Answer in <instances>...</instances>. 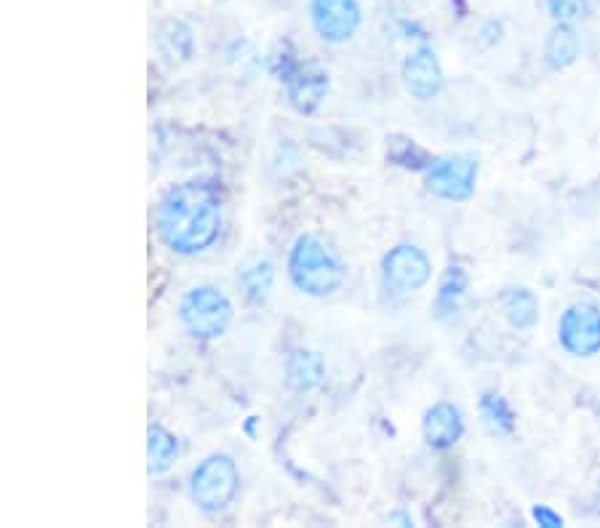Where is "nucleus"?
<instances>
[{
    "instance_id": "obj_1",
    "label": "nucleus",
    "mask_w": 600,
    "mask_h": 528,
    "mask_svg": "<svg viewBox=\"0 0 600 528\" xmlns=\"http://www.w3.org/2000/svg\"><path fill=\"white\" fill-rule=\"evenodd\" d=\"M222 222V192L206 179L173 184L155 211L158 241L177 256H198L209 251L219 241Z\"/></svg>"
},
{
    "instance_id": "obj_2",
    "label": "nucleus",
    "mask_w": 600,
    "mask_h": 528,
    "mask_svg": "<svg viewBox=\"0 0 600 528\" xmlns=\"http://www.w3.org/2000/svg\"><path fill=\"white\" fill-rule=\"evenodd\" d=\"M286 273L296 292L313 296V299H326V296L337 294L347 278L345 262L339 260L337 251L313 233L299 235L292 243Z\"/></svg>"
},
{
    "instance_id": "obj_3",
    "label": "nucleus",
    "mask_w": 600,
    "mask_h": 528,
    "mask_svg": "<svg viewBox=\"0 0 600 528\" xmlns=\"http://www.w3.org/2000/svg\"><path fill=\"white\" fill-rule=\"evenodd\" d=\"M235 320V305L228 294L211 283L187 288L182 302H179V324L187 331V337L196 342H214L230 331Z\"/></svg>"
},
{
    "instance_id": "obj_4",
    "label": "nucleus",
    "mask_w": 600,
    "mask_h": 528,
    "mask_svg": "<svg viewBox=\"0 0 600 528\" xmlns=\"http://www.w3.org/2000/svg\"><path fill=\"white\" fill-rule=\"evenodd\" d=\"M241 473L230 454H209L190 475V499L200 513L217 515L235 501Z\"/></svg>"
},
{
    "instance_id": "obj_5",
    "label": "nucleus",
    "mask_w": 600,
    "mask_h": 528,
    "mask_svg": "<svg viewBox=\"0 0 600 528\" xmlns=\"http://www.w3.org/2000/svg\"><path fill=\"white\" fill-rule=\"evenodd\" d=\"M477 177H481V163L475 156H441L432 158V163L424 169V190L432 198L446 203H467L477 190Z\"/></svg>"
},
{
    "instance_id": "obj_6",
    "label": "nucleus",
    "mask_w": 600,
    "mask_h": 528,
    "mask_svg": "<svg viewBox=\"0 0 600 528\" xmlns=\"http://www.w3.org/2000/svg\"><path fill=\"white\" fill-rule=\"evenodd\" d=\"M558 345L569 358L592 360L600 356V305L592 299H577L560 313Z\"/></svg>"
},
{
    "instance_id": "obj_7",
    "label": "nucleus",
    "mask_w": 600,
    "mask_h": 528,
    "mask_svg": "<svg viewBox=\"0 0 600 528\" xmlns=\"http://www.w3.org/2000/svg\"><path fill=\"white\" fill-rule=\"evenodd\" d=\"M382 278L392 292L417 294L432 278V262L428 251L417 243H398L382 256Z\"/></svg>"
},
{
    "instance_id": "obj_8",
    "label": "nucleus",
    "mask_w": 600,
    "mask_h": 528,
    "mask_svg": "<svg viewBox=\"0 0 600 528\" xmlns=\"http://www.w3.org/2000/svg\"><path fill=\"white\" fill-rule=\"evenodd\" d=\"M277 81L286 88L288 107L299 115L318 113L328 92H331V78H328L326 70L315 62L296 60Z\"/></svg>"
},
{
    "instance_id": "obj_9",
    "label": "nucleus",
    "mask_w": 600,
    "mask_h": 528,
    "mask_svg": "<svg viewBox=\"0 0 600 528\" xmlns=\"http://www.w3.org/2000/svg\"><path fill=\"white\" fill-rule=\"evenodd\" d=\"M309 22L320 41L341 46L360 30L364 11L358 0H309Z\"/></svg>"
},
{
    "instance_id": "obj_10",
    "label": "nucleus",
    "mask_w": 600,
    "mask_h": 528,
    "mask_svg": "<svg viewBox=\"0 0 600 528\" xmlns=\"http://www.w3.org/2000/svg\"><path fill=\"white\" fill-rule=\"evenodd\" d=\"M400 81H403L406 94L417 102H432L446 88V70L438 60L435 49L422 43L411 51L400 67Z\"/></svg>"
},
{
    "instance_id": "obj_11",
    "label": "nucleus",
    "mask_w": 600,
    "mask_h": 528,
    "mask_svg": "<svg viewBox=\"0 0 600 528\" xmlns=\"http://www.w3.org/2000/svg\"><path fill=\"white\" fill-rule=\"evenodd\" d=\"M467 424L456 403L438 401L422 416V437L432 451H451L462 443Z\"/></svg>"
},
{
    "instance_id": "obj_12",
    "label": "nucleus",
    "mask_w": 600,
    "mask_h": 528,
    "mask_svg": "<svg viewBox=\"0 0 600 528\" xmlns=\"http://www.w3.org/2000/svg\"><path fill=\"white\" fill-rule=\"evenodd\" d=\"M579 56H582V35H579L577 24L552 22L545 43H541V60L547 67L552 73H564L579 62Z\"/></svg>"
},
{
    "instance_id": "obj_13",
    "label": "nucleus",
    "mask_w": 600,
    "mask_h": 528,
    "mask_svg": "<svg viewBox=\"0 0 600 528\" xmlns=\"http://www.w3.org/2000/svg\"><path fill=\"white\" fill-rule=\"evenodd\" d=\"M470 294V273L462 264H451L438 281V292L432 296L430 313L435 320H451L462 313Z\"/></svg>"
},
{
    "instance_id": "obj_14",
    "label": "nucleus",
    "mask_w": 600,
    "mask_h": 528,
    "mask_svg": "<svg viewBox=\"0 0 600 528\" xmlns=\"http://www.w3.org/2000/svg\"><path fill=\"white\" fill-rule=\"evenodd\" d=\"M499 313L505 324L518 334L534 331L541 318V302L534 288L509 286L499 296Z\"/></svg>"
},
{
    "instance_id": "obj_15",
    "label": "nucleus",
    "mask_w": 600,
    "mask_h": 528,
    "mask_svg": "<svg viewBox=\"0 0 600 528\" xmlns=\"http://www.w3.org/2000/svg\"><path fill=\"white\" fill-rule=\"evenodd\" d=\"M283 371H286V384L288 390L305 392L318 390L326 379V360L320 352L309 350V347H294L286 356V363H283Z\"/></svg>"
},
{
    "instance_id": "obj_16",
    "label": "nucleus",
    "mask_w": 600,
    "mask_h": 528,
    "mask_svg": "<svg viewBox=\"0 0 600 528\" xmlns=\"http://www.w3.org/2000/svg\"><path fill=\"white\" fill-rule=\"evenodd\" d=\"M155 49H158L160 62L166 67H182L192 60L196 54V35H192V28L182 19H166L158 28V35H155Z\"/></svg>"
},
{
    "instance_id": "obj_17",
    "label": "nucleus",
    "mask_w": 600,
    "mask_h": 528,
    "mask_svg": "<svg viewBox=\"0 0 600 528\" xmlns=\"http://www.w3.org/2000/svg\"><path fill=\"white\" fill-rule=\"evenodd\" d=\"M477 416H481L483 427L494 437H513L515 430H518V414H515L513 403L496 390L481 392V398H477Z\"/></svg>"
},
{
    "instance_id": "obj_18",
    "label": "nucleus",
    "mask_w": 600,
    "mask_h": 528,
    "mask_svg": "<svg viewBox=\"0 0 600 528\" xmlns=\"http://www.w3.org/2000/svg\"><path fill=\"white\" fill-rule=\"evenodd\" d=\"M179 437L171 433L164 424H150L147 427V473L150 478L166 475L173 467V462L179 460Z\"/></svg>"
},
{
    "instance_id": "obj_19",
    "label": "nucleus",
    "mask_w": 600,
    "mask_h": 528,
    "mask_svg": "<svg viewBox=\"0 0 600 528\" xmlns=\"http://www.w3.org/2000/svg\"><path fill=\"white\" fill-rule=\"evenodd\" d=\"M238 283H241L246 305L264 307L270 302V296H273V288H275V264L267 262V260L254 262L251 267L243 270Z\"/></svg>"
},
{
    "instance_id": "obj_20",
    "label": "nucleus",
    "mask_w": 600,
    "mask_h": 528,
    "mask_svg": "<svg viewBox=\"0 0 600 528\" xmlns=\"http://www.w3.org/2000/svg\"><path fill=\"white\" fill-rule=\"evenodd\" d=\"M387 160L398 169L424 173V169L432 163V156H428L414 139H392L390 147H387Z\"/></svg>"
},
{
    "instance_id": "obj_21",
    "label": "nucleus",
    "mask_w": 600,
    "mask_h": 528,
    "mask_svg": "<svg viewBox=\"0 0 600 528\" xmlns=\"http://www.w3.org/2000/svg\"><path fill=\"white\" fill-rule=\"evenodd\" d=\"M545 9L552 22L577 24L592 14V0H545Z\"/></svg>"
},
{
    "instance_id": "obj_22",
    "label": "nucleus",
    "mask_w": 600,
    "mask_h": 528,
    "mask_svg": "<svg viewBox=\"0 0 600 528\" xmlns=\"http://www.w3.org/2000/svg\"><path fill=\"white\" fill-rule=\"evenodd\" d=\"M531 520L541 528H564L566 518L550 505H534L531 507Z\"/></svg>"
},
{
    "instance_id": "obj_23",
    "label": "nucleus",
    "mask_w": 600,
    "mask_h": 528,
    "mask_svg": "<svg viewBox=\"0 0 600 528\" xmlns=\"http://www.w3.org/2000/svg\"><path fill=\"white\" fill-rule=\"evenodd\" d=\"M502 32H505V24H502L499 19H488V22H483V28L477 30V41H481L483 49H492L502 41Z\"/></svg>"
},
{
    "instance_id": "obj_24",
    "label": "nucleus",
    "mask_w": 600,
    "mask_h": 528,
    "mask_svg": "<svg viewBox=\"0 0 600 528\" xmlns=\"http://www.w3.org/2000/svg\"><path fill=\"white\" fill-rule=\"evenodd\" d=\"M387 524H396V526H414V518H411L409 513L398 510V513H390V515H387Z\"/></svg>"
},
{
    "instance_id": "obj_25",
    "label": "nucleus",
    "mask_w": 600,
    "mask_h": 528,
    "mask_svg": "<svg viewBox=\"0 0 600 528\" xmlns=\"http://www.w3.org/2000/svg\"><path fill=\"white\" fill-rule=\"evenodd\" d=\"M596 497H598V501H600V475H598V483H596Z\"/></svg>"
},
{
    "instance_id": "obj_26",
    "label": "nucleus",
    "mask_w": 600,
    "mask_h": 528,
    "mask_svg": "<svg viewBox=\"0 0 600 528\" xmlns=\"http://www.w3.org/2000/svg\"><path fill=\"white\" fill-rule=\"evenodd\" d=\"M598 424H600V409H598Z\"/></svg>"
}]
</instances>
